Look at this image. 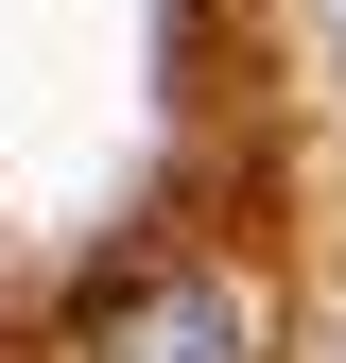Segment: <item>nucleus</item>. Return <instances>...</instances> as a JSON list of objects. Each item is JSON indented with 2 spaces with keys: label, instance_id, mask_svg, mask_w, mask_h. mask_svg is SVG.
Wrapping results in <instances>:
<instances>
[{
  "label": "nucleus",
  "instance_id": "nucleus-1",
  "mask_svg": "<svg viewBox=\"0 0 346 363\" xmlns=\"http://www.w3.org/2000/svg\"><path fill=\"white\" fill-rule=\"evenodd\" d=\"M242 346H260L242 277H156V294L104 311V346H86V363H242Z\"/></svg>",
  "mask_w": 346,
  "mask_h": 363
}]
</instances>
